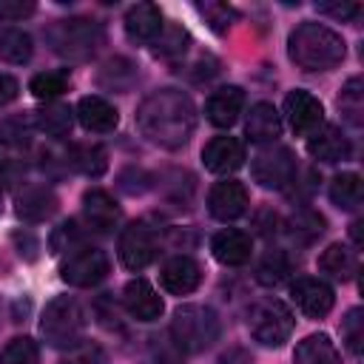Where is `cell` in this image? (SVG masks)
I'll return each instance as SVG.
<instances>
[{
    "mask_svg": "<svg viewBox=\"0 0 364 364\" xmlns=\"http://www.w3.org/2000/svg\"><path fill=\"white\" fill-rule=\"evenodd\" d=\"M34 3L31 0H0V17L3 20H23L34 14Z\"/></svg>",
    "mask_w": 364,
    "mask_h": 364,
    "instance_id": "ab89813d",
    "label": "cell"
},
{
    "mask_svg": "<svg viewBox=\"0 0 364 364\" xmlns=\"http://www.w3.org/2000/svg\"><path fill=\"white\" fill-rule=\"evenodd\" d=\"M242 105H245V91L239 85H222L216 88L208 102H205V117L216 125V128H230L239 114H242Z\"/></svg>",
    "mask_w": 364,
    "mask_h": 364,
    "instance_id": "2e32d148",
    "label": "cell"
},
{
    "mask_svg": "<svg viewBox=\"0 0 364 364\" xmlns=\"http://www.w3.org/2000/svg\"><path fill=\"white\" fill-rule=\"evenodd\" d=\"M324 230V219L316 213V210H299L293 219H290V236L296 242H313L316 236H321Z\"/></svg>",
    "mask_w": 364,
    "mask_h": 364,
    "instance_id": "836d02e7",
    "label": "cell"
},
{
    "mask_svg": "<svg viewBox=\"0 0 364 364\" xmlns=\"http://www.w3.org/2000/svg\"><path fill=\"white\" fill-rule=\"evenodd\" d=\"M287 51L304 71H330L344 60V40L321 23H301L290 31Z\"/></svg>",
    "mask_w": 364,
    "mask_h": 364,
    "instance_id": "7a4b0ae2",
    "label": "cell"
},
{
    "mask_svg": "<svg viewBox=\"0 0 364 364\" xmlns=\"http://www.w3.org/2000/svg\"><path fill=\"white\" fill-rule=\"evenodd\" d=\"M156 256V233L148 222H131L119 233V262L128 270H142Z\"/></svg>",
    "mask_w": 364,
    "mask_h": 364,
    "instance_id": "9c48e42d",
    "label": "cell"
},
{
    "mask_svg": "<svg viewBox=\"0 0 364 364\" xmlns=\"http://www.w3.org/2000/svg\"><path fill=\"white\" fill-rule=\"evenodd\" d=\"M341 336L347 341V350L358 355L361 353V341H364V333H361V310L358 307H353L347 313V318L341 321Z\"/></svg>",
    "mask_w": 364,
    "mask_h": 364,
    "instance_id": "d590c367",
    "label": "cell"
},
{
    "mask_svg": "<svg viewBox=\"0 0 364 364\" xmlns=\"http://www.w3.org/2000/svg\"><path fill=\"white\" fill-rule=\"evenodd\" d=\"M364 196V182L358 173H338L330 182V199L333 205H338L341 210H353L361 205Z\"/></svg>",
    "mask_w": 364,
    "mask_h": 364,
    "instance_id": "f1b7e54d",
    "label": "cell"
},
{
    "mask_svg": "<svg viewBox=\"0 0 364 364\" xmlns=\"http://www.w3.org/2000/svg\"><path fill=\"white\" fill-rule=\"evenodd\" d=\"M358 228H361V222H353V239H355V245H361V233H358Z\"/></svg>",
    "mask_w": 364,
    "mask_h": 364,
    "instance_id": "b9f144b4",
    "label": "cell"
},
{
    "mask_svg": "<svg viewBox=\"0 0 364 364\" xmlns=\"http://www.w3.org/2000/svg\"><path fill=\"white\" fill-rule=\"evenodd\" d=\"M17 91H20L17 80H14L11 74L0 71V108H3V105H9V102H11L14 97H17Z\"/></svg>",
    "mask_w": 364,
    "mask_h": 364,
    "instance_id": "60d3db41",
    "label": "cell"
},
{
    "mask_svg": "<svg viewBox=\"0 0 364 364\" xmlns=\"http://www.w3.org/2000/svg\"><path fill=\"white\" fill-rule=\"evenodd\" d=\"M65 165L85 176H100L108 168V154L102 145H74L71 154H65Z\"/></svg>",
    "mask_w": 364,
    "mask_h": 364,
    "instance_id": "83f0119b",
    "label": "cell"
},
{
    "mask_svg": "<svg viewBox=\"0 0 364 364\" xmlns=\"http://www.w3.org/2000/svg\"><path fill=\"white\" fill-rule=\"evenodd\" d=\"M48 46L54 54L65 57V60H88L100 43H102V28L97 20H88V17H68V20H57L48 31Z\"/></svg>",
    "mask_w": 364,
    "mask_h": 364,
    "instance_id": "277c9868",
    "label": "cell"
},
{
    "mask_svg": "<svg viewBox=\"0 0 364 364\" xmlns=\"http://www.w3.org/2000/svg\"><path fill=\"white\" fill-rule=\"evenodd\" d=\"M253 179L262 185V188H287L293 179H296V159L290 154V148H267V151H259L253 156Z\"/></svg>",
    "mask_w": 364,
    "mask_h": 364,
    "instance_id": "ba28073f",
    "label": "cell"
},
{
    "mask_svg": "<svg viewBox=\"0 0 364 364\" xmlns=\"http://www.w3.org/2000/svg\"><path fill=\"white\" fill-rule=\"evenodd\" d=\"M210 250H213L216 262H222V264H228V267H239V264H245V262L250 259L253 242H250L247 233H242V230H236V228H225V230H219V233L210 239Z\"/></svg>",
    "mask_w": 364,
    "mask_h": 364,
    "instance_id": "ffe728a7",
    "label": "cell"
},
{
    "mask_svg": "<svg viewBox=\"0 0 364 364\" xmlns=\"http://www.w3.org/2000/svg\"><path fill=\"white\" fill-rule=\"evenodd\" d=\"M31 122H34V131L60 139V136H65L71 131L74 111L68 105H63V102H46L37 111H31Z\"/></svg>",
    "mask_w": 364,
    "mask_h": 364,
    "instance_id": "603a6c76",
    "label": "cell"
},
{
    "mask_svg": "<svg viewBox=\"0 0 364 364\" xmlns=\"http://www.w3.org/2000/svg\"><path fill=\"white\" fill-rule=\"evenodd\" d=\"M338 108L347 117V122L361 125V111H364V94H361V77H350L347 85L338 94Z\"/></svg>",
    "mask_w": 364,
    "mask_h": 364,
    "instance_id": "1f68e13d",
    "label": "cell"
},
{
    "mask_svg": "<svg viewBox=\"0 0 364 364\" xmlns=\"http://www.w3.org/2000/svg\"><path fill=\"white\" fill-rule=\"evenodd\" d=\"M307 154H310L313 159H318V162H344V159H350L353 145H350V139L341 134V128L324 125L321 131L310 134V139H307Z\"/></svg>",
    "mask_w": 364,
    "mask_h": 364,
    "instance_id": "ac0fdd59",
    "label": "cell"
},
{
    "mask_svg": "<svg viewBox=\"0 0 364 364\" xmlns=\"http://www.w3.org/2000/svg\"><path fill=\"white\" fill-rule=\"evenodd\" d=\"M321 14H327V17H336V20H353L358 11H361V6L358 3H350V0H341V3H318L316 6Z\"/></svg>",
    "mask_w": 364,
    "mask_h": 364,
    "instance_id": "f35d334b",
    "label": "cell"
},
{
    "mask_svg": "<svg viewBox=\"0 0 364 364\" xmlns=\"http://www.w3.org/2000/svg\"><path fill=\"white\" fill-rule=\"evenodd\" d=\"M31 51H34V43L23 28L0 26V60H6L11 65H23L31 60Z\"/></svg>",
    "mask_w": 364,
    "mask_h": 364,
    "instance_id": "4316f807",
    "label": "cell"
},
{
    "mask_svg": "<svg viewBox=\"0 0 364 364\" xmlns=\"http://www.w3.org/2000/svg\"><path fill=\"white\" fill-rule=\"evenodd\" d=\"M31 131H34L31 114H28L26 119H23V117L3 119V122H0V142H6V145H26Z\"/></svg>",
    "mask_w": 364,
    "mask_h": 364,
    "instance_id": "e575fe53",
    "label": "cell"
},
{
    "mask_svg": "<svg viewBox=\"0 0 364 364\" xmlns=\"http://www.w3.org/2000/svg\"><path fill=\"white\" fill-rule=\"evenodd\" d=\"M162 28H165L162 11L154 3H136L125 14V34L134 43H151L162 34Z\"/></svg>",
    "mask_w": 364,
    "mask_h": 364,
    "instance_id": "d6986e66",
    "label": "cell"
},
{
    "mask_svg": "<svg viewBox=\"0 0 364 364\" xmlns=\"http://www.w3.org/2000/svg\"><path fill=\"white\" fill-rule=\"evenodd\" d=\"M136 125L145 139L159 148H179L191 139L196 114L188 94L176 88L154 91L136 111Z\"/></svg>",
    "mask_w": 364,
    "mask_h": 364,
    "instance_id": "6da1fadb",
    "label": "cell"
},
{
    "mask_svg": "<svg viewBox=\"0 0 364 364\" xmlns=\"http://www.w3.org/2000/svg\"><path fill=\"white\" fill-rule=\"evenodd\" d=\"M202 162L213 173H233L245 165V145L236 136H213L202 148Z\"/></svg>",
    "mask_w": 364,
    "mask_h": 364,
    "instance_id": "9a60e30c",
    "label": "cell"
},
{
    "mask_svg": "<svg viewBox=\"0 0 364 364\" xmlns=\"http://www.w3.org/2000/svg\"><path fill=\"white\" fill-rule=\"evenodd\" d=\"M57 210V196L37 185V188H26L20 196H17V216L26 219V222H43L48 219L51 213Z\"/></svg>",
    "mask_w": 364,
    "mask_h": 364,
    "instance_id": "cb8c5ba5",
    "label": "cell"
},
{
    "mask_svg": "<svg viewBox=\"0 0 364 364\" xmlns=\"http://www.w3.org/2000/svg\"><path fill=\"white\" fill-rule=\"evenodd\" d=\"M77 119H80V125H82L85 131L108 134V131L117 128L119 114H117V108H114L108 100L88 94V97H82V100L77 102Z\"/></svg>",
    "mask_w": 364,
    "mask_h": 364,
    "instance_id": "44dd1931",
    "label": "cell"
},
{
    "mask_svg": "<svg viewBox=\"0 0 364 364\" xmlns=\"http://www.w3.org/2000/svg\"><path fill=\"white\" fill-rule=\"evenodd\" d=\"M68 88V77L63 71H43V74H34L31 82H28V91L37 97V100H57L63 91Z\"/></svg>",
    "mask_w": 364,
    "mask_h": 364,
    "instance_id": "4dcf8cb0",
    "label": "cell"
},
{
    "mask_svg": "<svg viewBox=\"0 0 364 364\" xmlns=\"http://www.w3.org/2000/svg\"><path fill=\"white\" fill-rule=\"evenodd\" d=\"M290 296L296 301V307L307 316V318H321L333 310V287L321 279H313V276H301L290 284Z\"/></svg>",
    "mask_w": 364,
    "mask_h": 364,
    "instance_id": "8fae6325",
    "label": "cell"
},
{
    "mask_svg": "<svg viewBox=\"0 0 364 364\" xmlns=\"http://www.w3.org/2000/svg\"><path fill=\"white\" fill-rule=\"evenodd\" d=\"M290 270H293L290 256H287L284 250H270V253H264L262 262L256 264V279H259V284L273 287V284L284 282V279L290 276Z\"/></svg>",
    "mask_w": 364,
    "mask_h": 364,
    "instance_id": "f546056e",
    "label": "cell"
},
{
    "mask_svg": "<svg viewBox=\"0 0 364 364\" xmlns=\"http://www.w3.org/2000/svg\"><path fill=\"white\" fill-rule=\"evenodd\" d=\"M293 364H338V350L324 333H313L296 344Z\"/></svg>",
    "mask_w": 364,
    "mask_h": 364,
    "instance_id": "d4e9b609",
    "label": "cell"
},
{
    "mask_svg": "<svg viewBox=\"0 0 364 364\" xmlns=\"http://www.w3.org/2000/svg\"><path fill=\"white\" fill-rule=\"evenodd\" d=\"M60 276H63V282H68L74 287H94L97 282H102L108 276V256L100 247L77 245L63 259Z\"/></svg>",
    "mask_w": 364,
    "mask_h": 364,
    "instance_id": "52a82bcc",
    "label": "cell"
},
{
    "mask_svg": "<svg viewBox=\"0 0 364 364\" xmlns=\"http://www.w3.org/2000/svg\"><path fill=\"white\" fill-rule=\"evenodd\" d=\"M318 270L327 273V276H333V279L347 282V279H353V273L358 270V256H355V250H350L347 245L336 242V245H330V247L318 256Z\"/></svg>",
    "mask_w": 364,
    "mask_h": 364,
    "instance_id": "484cf974",
    "label": "cell"
},
{
    "mask_svg": "<svg viewBox=\"0 0 364 364\" xmlns=\"http://www.w3.org/2000/svg\"><path fill=\"white\" fill-rule=\"evenodd\" d=\"M82 216H85V225H88L91 230L108 233V230L119 222V205L114 202V196H111L108 191L91 188V191H85V196H82Z\"/></svg>",
    "mask_w": 364,
    "mask_h": 364,
    "instance_id": "e0dca14e",
    "label": "cell"
},
{
    "mask_svg": "<svg viewBox=\"0 0 364 364\" xmlns=\"http://www.w3.org/2000/svg\"><path fill=\"white\" fill-rule=\"evenodd\" d=\"M0 364H40L37 344L31 338H26V336L11 338L0 353Z\"/></svg>",
    "mask_w": 364,
    "mask_h": 364,
    "instance_id": "d6a6232c",
    "label": "cell"
},
{
    "mask_svg": "<svg viewBox=\"0 0 364 364\" xmlns=\"http://www.w3.org/2000/svg\"><path fill=\"white\" fill-rule=\"evenodd\" d=\"M171 338L182 353H199L219 338V316L205 304H182L171 318Z\"/></svg>",
    "mask_w": 364,
    "mask_h": 364,
    "instance_id": "3957f363",
    "label": "cell"
},
{
    "mask_svg": "<svg viewBox=\"0 0 364 364\" xmlns=\"http://www.w3.org/2000/svg\"><path fill=\"white\" fill-rule=\"evenodd\" d=\"M82 330L85 318L71 296H57L48 301L40 321V333L51 347H77L82 341Z\"/></svg>",
    "mask_w": 364,
    "mask_h": 364,
    "instance_id": "8992f818",
    "label": "cell"
},
{
    "mask_svg": "<svg viewBox=\"0 0 364 364\" xmlns=\"http://www.w3.org/2000/svg\"><path fill=\"white\" fill-rule=\"evenodd\" d=\"M293 327H296V318L282 299L267 296L247 310V330L264 347H282L290 338Z\"/></svg>",
    "mask_w": 364,
    "mask_h": 364,
    "instance_id": "5b68a950",
    "label": "cell"
},
{
    "mask_svg": "<svg viewBox=\"0 0 364 364\" xmlns=\"http://www.w3.org/2000/svg\"><path fill=\"white\" fill-rule=\"evenodd\" d=\"M245 131L250 142H276L282 134V117L270 102H256L247 114Z\"/></svg>",
    "mask_w": 364,
    "mask_h": 364,
    "instance_id": "7402d4cb",
    "label": "cell"
},
{
    "mask_svg": "<svg viewBox=\"0 0 364 364\" xmlns=\"http://www.w3.org/2000/svg\"><path fill=\"white\" fill-rule=\"evenodd\" d=\"M159 282L168 293L173 296H185V293H193L202 282V267L199 262H193L191 256H173L162 264L159 270Z\"/></svg>",
    "mask_w": 364,
    "mask_h": 364,
    "instance_id": "5bb4252c",
    "label": "cell"
},
{
    "mask_svg": "<svg viewBox=\"0 0 364 364\" xmlns=\"http://www.w3.org/2000/svg\"><path fill=\"white\" fill-rule=\"evenodd\" d=\"M122 304L136 321H156L165 310L162 296L145 282V279H131L122 290Z\"/></svg>",
    "mask_w": 364,
    "mask_h": 364,
    "instance_id": "4fadbf2b",
    "label": "cell"
},
{
    "mask_svg": "<svg viewBox=\"0 0 364 364\" xmlns=\"http://www.w3.org/2000/svg\"><path fill=\"white\" fill-rule=\"evenodd\" d=\"M284 117L290 122V128L299 134V136H310L318 131L321 119H324V105L318 102V97H313L310 91H290L284 97Z\"/></svg>",
    "mask_w": 364,
    "mask_h": 364,
    "instance_id": "30bf717a",
    "label": "cell"
},
{
    "mask_svg": "<svg viewBox=\"0 0 364 364\" xmlns=\"http://www.w3.org/2000/svg\"><path fill=\"white\" fill-rule=\"evenodd\" d=\"M208 210L219 222H233L247 210V188L236 179H222L208 193Z\"/></svg>",
    "mask_w": 364,
    "mask_h": 364,
    "instance_id": "7c38bea8",
    "label": "cell"
},
{
    "mask_svg": "<svg viewBox=\"0 0 364 364\" xmlns=\"http://www.w3.org/2000/svg\"><path fill=\"white\" fill-rule=\"evenodd\" d=\"M199 14L208 20V26H210L213 31H225V28L230 26V20L236 17L233 9L225 6V3H205V6H199Z\"/></svg>",
    "mask_w": 364,
    "mask_h": 364,
    "instance_id": "8d00e7d4",
    "label": "cell"
},
{
    "mask_svg": "<svg viewBox=\"0 0 364 364\" xmlns=\"http://www.w3.org/2000/svg\"><path fill=\"white\" fill-rule=\"evenodd\" d=\"M156 40H159V43H156V54H179V51H185L188 34H185V28L173 26V28H168V37L159 34Z\"/></svg>",
    "mask_w": 364,
    "mask_h": 364,
    "instance_id": "74e56055",
    "label": "cell"
}]
</instances>
